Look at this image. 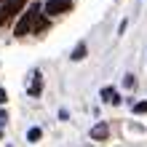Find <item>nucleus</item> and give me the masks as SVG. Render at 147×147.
Masks as SVG:
<instances>
[{"label":"nucleus","mask_w":147,"mask_h":147,"mask_svg":"<svg viewBox=\"0 0 147 147\" xmlns=\"http://www.w3.org/2000/svg\"><path fill=\"white\" fill-rule=\"evenodd\" d=\"M38 19H40V5H30V11H27V13H22V19L16 22V27H13V35H16V38H24V35H30V32L35 30Z\"/></svg>","instance_id":"f257e3e1"},{"label":"nucleus","mask_w":147,"mask_h":147,"mask_svg":"<svg viewBox=\"0 0 147 147\" xmlns=\"http://www.w3.org/2000/svg\"><path fill=\"white\" fill-rule=\"evenodd\" d=\"M24 3H27V0H3V3H0V27H5V24L24 8Z\"/></svg>","instance_id":"f03ea898"},{"label":"nucleus","mask_w":147,"mask_h":147,"mask_svg":"<svg viewBox=\"0 0 147 147\" xmlns=\"http://www.w3.org/2000/svg\"><path fill=\"white\" fill-rule=\"evenodd\" d=\"M70 5H72V0H48V3L43 5V11L48 16H56V13H67Z\"/></svg>","instance_id":"7ed1b4c3"},{"label":"nucleus","mask_w":147,"mask_h":147,"mask_svg":"<svg viewBox=\"0 0 147 147\" xmlns=\"http://www.w3.org/2000/svg\"><path fill=\"white\" fill-rule=\"evenodd\" d=\"M110 136V126L107 123H96L91 128V139H96V142H102V139H107Z\"/></svg>","instance_id":"20e7f679"},{"label":"nucleus","mask_w":147,"mask_h":147,"mask_svg":"<svg viewBox=\"0 0 147 147\" xmlns=\"http://www.w3.org/2000/svg\"><path fill=\"white\" fill-rule=\"evenodd\" d=\"M43 91V75L40 72H32V83H30V96H40Z\"/></svg>","instance_id":"39448f33"},{"label":"nucleus","mask_w":147,"mask_h":147,"mask_svg":"<svg viewBox=\"0 0 147 147\" xmlns=\"http://www.w3.org/2000/svg\"><path fill=\"white\" fill-rule=\"evenodd\" d=\"M102 102H107V105H118L120 96H118L115 88H110V86H107V88H102Z\"/></svg>","instance_id":"423d86ee"},{"label":"nucleus","mask_w":147,"mask_h":147,"mask_svg":"<svg viewBox=\"0 0 147 147\" xmlns=\"http://www.w3.org/2000/svg\"><path fill=\"white\" fill-rule=\"evenodd\" d=\"M70 59H72V62H80V59H86V43H78Z\"/></svg>","instance_id":"0eeeda50"},{"label":"nucleus","mask_w":147,"mask_h":147,"mask_svg":"<svg viewBox=\"0 0 147 147\" xmlns=\"http://www.w3.org/2000/svg\"><path fill=\"white\" fill-rule=\"evenodd\" d=\"M51 27V22L48 19H38V24H35V30H32V32H46Z\"/></svg>","instance_id":"6e6552de"},{"label":"nucleus","mask_w":147,"mask_h":147,"mask_svg":"<svg viewBox=\"0 0 147 147\" xmlns=\"http://www.w3.org/2000/svg\"><path fill=\"white\" fill-rule=\"evenodd\" d=\"M40 136H43V131H40V128H30V131H27V139H30V142H38Z\"/></svg>","instance_id":"1a4fd4ad"},{"label":"nucleus","mask_w":147,"mask_h":147,"mask_svg":"<svg viewBox=\"0 0 147 147\" xmlns=\"http://www.w3.org/2000/svg\"><path fill=\"white\" fill-rule=\"evenodd\" d=\"M134 112H136V115H144V112H147V102H139V105H134Z\"/></svg>","instance_id":"9d476101"},{"label":"nucleus","mask_w":147,"mask_h":147,"mask_svg":"<svg viewBox=\"0 0 147 147\" xmlns=\"http://www.w3.org/2000/svg\"><path fill=\"white\" fill-rule=\"evenodd\" d=\"M5 99H8V96H5V88L0 86V105H5Z\"/></svg>","instance_id":"9b49d317"},{"label":"nucleus","mask_w":147,"mask_h":147,"mask_svg":"<svg viewBox=\"0 0 147 147\" xmlns=\"http://www.w3.org/2000/svg\"><path fill=\"white\" fill-rule=\"evenodd\" d=\"M5 120H8V115H5V110H0V126H3Z\"/></svg>","instance_id":"f8f14e48"},{"label":"nucleus","mask_w":147,"mask_h":147,"mask_svg":"<svg viewBox=\"0 0 147 147\" xmlns=\"http://www.w3.org/2000/svg\"><path fill=\"white\" fill-rule=\"evenodd\" d=\"M0 139H3V128H0Z\"/></svg>","instance_id":"ddd939ff"}]
</instances>
